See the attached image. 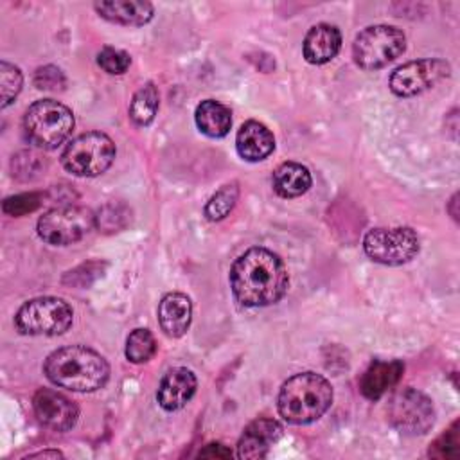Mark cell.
Masks as SVG:
<instances>
[{
    "label": "cell",
    "instance_id": "cell-1",
    "mask_svg": "<svg viewBox=\"0 0 460 460\" xmlns=\"http://www.w3.org/2000/svg\"><path fill=\"white\" fill-rule=\"evenodd\" d=\"M289 275L284 261L264 246H252L230 268V288L244 307L277 304L288 291Z\"/></svg>",
    "mask_w": 460,
    "mask_h": 460
},
{
    "label": "cell",
    "instance_id": "cell-2",
    "mask_svg": "<svg viewBox=\"0 0 460 460\" xmlns=\"http://www.w3.org/2000/svg\"><path fill=\"white\" fill-rule=\"evenodd\" d=\"M43 372L50 383L72 392H95L110 377L108 361L93 349L68 345L50 352L43 363Z\"/></svg>",
    "mask_w": 460,
    "mask_h": 460
},
{
    "label": "cell",
    "instance_id": "cell-3",
    "mask_svg": "<svg viewBox=\"0 0 460 460\" xmlns=\"http://www.w3.org/2000/svg\"><path fill=\"white\" fill-rule=\"evenodd\" d=\"M332 402L331 383L316 372L291 376L279 392L277 408L289 424H311L318 420Z\"/></svg>",
    "mask_w": 460,
    "mask_h": 460
},
{
    "label": "cell",
    "instance_id": "cell-4",
    "mask_svg": "<svg viewBox=\"0 0 460 460\" xmlns=\"http://www.w3.org/2000/svg\"><path fill=\"white\" fill-rule=\"evenodd\" d=\"M74 113L68 106L54 99L32 102L23 115V137L40 149H56L74 129Z\"/></svg>",
    "mask_w": 460,
    "mask_h": 460
},
{
    "label": "cell",
    "instance_id": "cell-5",
    "mask_svg": "<svg viewBox=\"0 0 460 460\" xmlns=\"http://www.w3.org/2000/svg\"><path fill=\"white\" fill-rule=\"evenodd\" d=\"M115 155V144L106 133L88 131L66 144L61 153V165L74 176L93 178L111 167Z\"/></svg>",
    "mask_w": 460,
    "mask_h": 460
},
{
    "label": "cell",
    "instance_id": "cell-6",
    "mask_svg": "<svg viewBox=\"0 0 460 460\" xmlns=\"http://www.w3.org/2000/svg\"><path fill=\"white\" fill-rule=\"evenodd\" d=\"M72 307L58 296L31 298L14 314V325L25 336H59L72 327Z\"/></svg>",
    "mask_w": 460,
    "mask_h": 460
},
{
    "label": "cell",
    "instance_id": "cell-7",
    "mask_svg": "<svg viewBox=\"0 0 460 460\" xmlns=\"http://www.w3.org/2000/svg\"><path fill=\"white\" fill-rule=\"evenodd\" d=\"M406 50V38L394 25H370L352 43V59L363 70H379Z\"/></svg>",
    "mask_w": 460,
    "mask_h": 460
},
{
    "label": "cell",
    "instance_id": "cell-8",
    "mask_svg": "<svg viewBox=\"0 0 460 460\" xmlns=\"http://www.w3.org/2000/svg\"><path fill=\"white\" fill-rule=\"evenodd\" d=\"M97 216L81 205H61L47 210L36 223L41 241L54 246H66L81 241L95 226Z\"/></svg>",
    "mask_w": 460,
    "mask_h": 460
},
{
    "label": "cell",
    "instance_id": "cell-9",
    "mask_svg": "<svg viewBox=\"0 0 460 460\" xmlns=\"http://www.w3.org/2000/svg\"><path fill=\"white\" fill-rule=\"evenodd\" d=\"M365 253L379 264L401 266L410 262L420 250L419 235L410 226H377L363 237Z\"/></svg>",
    "mask_w": 460,
    "mask_h": 460
},
{
    "label": "cell",
    "instance_id": "cell-10",
    "mask_svg": "<svg viewBox=\"0 0 460 460\" xmlns=\"http://www.w3.org/2000/svg\"><path fill=\"white\" fill-rule=\"evenodd\" d=\"M386 415L390 424L406 435H424L435 422L429 397L415 388L395 392L386 404Z\"/></svg>",
    "mask_w": 460,
    "mask_h": 460
},
{
    "label": "cell",
    "instance_id": "cell-11",
    "mask_svg": "<svg viewBox=\"0 0 460 460\" xmlns=\"http://www.w3.org/2000/svg\"><path fill=\"white\" fill-rule=\"evenodd\" d=\"M451 72L447 61L438 58L413 59L397 66L390 75V90L397 97H413L422 93L440 81H444Z\"/></svg>",
    "mask_w": 460,
    "mask_h": 460
},
{
    "label": "cell",
    "instance_id": "cell-12",
    "mask_svg": "<svg viewBox=\"0 0 460 460\" xmlns=\"http://www.w3.org/2000/svg\"><path fill=\"white\" fill-rule=\"evenodd\" d=\"M32 408L38 422L52 431H68L75 426L79 410L74 401L66 395L50 390L40 388L32 397Z\"/></svg>",
    "mask_w": 460,
    "mask_h": 460
},
{
    "label": "cell",
    "instance_id": "cell-13",
    "mask_svg": "<svg viewBox=\"0 0 460 460\" xmlns=\"http://www.w3.org/2000/svg\"><path fill=\"white\" fill-rule=\"evenodd\" d=\"M198 379L192 370L185 367H174L167 370L156 390V401L165 411L181 410L196 394Z\"/></svg>",
    "mask_w": 460,
    "mask_h": 460
},
{
    "label": "cell",
    "instance_id": "cell-14",
    "mask_svg": "<svg viewBox=\"0 0 460 460\" xmlns=\"http://www.w3.org/2000/svg\"><path fill=\"white\" fill-rule=\"evenodd\" d=\"M282 437V426L275 419L261 417L252 420L239 442H237V458H264L270 451V447Z\"/></svg>",
    "mask_w": 460,
    "mask_h": 460
},
{
    "label": "cell",
    "instance_id": "cell-15",
    "mask_svg": "<svg viewBox=\"0 0 460 460\" xmlns=\"http://www.w3.org/2000/svg\"><path fill=\"white\" fill-rule=\"evenodd\" d=\"M341 49V32L336 25L316 23L313 25L302 43V52L307 63L325 65L332 61Z\"/></svg>",
    "mask_w": 460,
    "mask_h": 460
},
{
    "label": "cell",
    "instance_id": "cell-16",
    "mask_svg": "<svg viewBox=\"0 0 460 460\" xmlns=\"http://www.w3.org/2000/svg\"><path fill=\"white\" fill-rule=\"evenodd\" d=\"M402 372L404 365L399 359H374L359 379V392L367 399L377 401L401 381Z\"/></svg>",
    "mask_w": 460,
    "mask_h": 460
},
{
    "label": "cell",
    "instance_id": "cell-17",
    "mask_svg": "<svg viewBox=\"0 0 460 460\" xmlns=\"http://www.w3.org/2000/svg\"><path fill=\"white\" fill-rule=\"evenodd\" d=\"M237 155L246 162H261L275 149L273 133L259 120H246L235 137Z\"/></svg>",
    "mask_w": 460,
    "mask_h": 460
},
{
    "label": "cell",
    "instance_id": "cell-18",
    "mask_svg": "<svg viewBox=\"0 0 460 460\" xmlns=\"http://www.w3.org/2000/svg\"><path fill=\"white\" fill-rule=\"evenodd\" d=\"M192 320V302L185 293H167L158 304V323L169 338H180L187 332Z\"/></svg>",
    "mask_w": 460,
    "mask_h": 460
},
{
    "label": "cell",
    "instance_id": "cell-19",
    "mask_svg": "<svg viewBox=\"0 0 460 460\" xmlns=\"http://www.w3.org/2000/svg\"><path fill=\"white\" fill-rule=\"evenodd\" d=\"M93 9L97 14L111 23L119 25H133L140 27L151 22L155 14V7L146 0H110V2H95Z\"/></svg>",
    "mask_w": 460,
    "mask_h": 460
},
{
    "label": "cell",
    "instance_id": "cell-20",
    "mask_svg": "<svg viewBox=\"0 0 460 460\" xmlns=\"http://www.w3.org/2000/svg\"><path fill=\"white\" fill-rule=\"evenodd\" d=\"M194 120L203 135L210 138H221L232 128V111L219 101L205 99L196 106Z\"/></svg>",
    "mask_w": 460,
    "mask_h": 460
},
{
    "label": "cell",
    "instance_id": "cell-21",
    "mask_svg": "<svg viewBox=\"0 0 460 460\" xmlns=\"http://www.w3.org/2000/svg\"><path fill=\"white\" fill-rule=\"evenodd\" d=\"M273 190L280 198H298L305 194L313 183L311 172L298 162H284L273 171Z\"/></svg>",
    "mask_w": 460,
    "mask_h": 460
},
{
    "label": "cell",
    "instance_id": "cell-22",
    "mask_svg": "<svg viewBox=\"0 0 460 460\" xmlns=\"http://www.w3.org/2000/svg\"><path fill=\"white\" fill-rule=\"evenodd\" d=\"M158 104H160V95H158L156 86L153 83H146L131 97L129 119L137 126H147L153 122V119L158 111Z\"/></svg>",
    "mask_w": 460,
    "mask_h": 460
},
{
    "label": "cell",
    "instance_id": "cell-23",
    "mask_svg": "<svg viewBox=\"0 0 460 460\" xmlns=\"http://www.w3.org/2000/svg\"><path fill=\"white\" fill-rule=\"evenodd\" d=\"M239 199V185L237 181H230V183H225L219 190H216L210 199L207 201L205 205V217L208 221H221L225 219L235 207Z\"/></svg>",
    "mask_w": 460,
    "mask_h": 460
},
{
    "label": "cell",
    "instance_id": "cell-24",
    "mask_svg": "<svg viewBox=\"0 0 460 460\" xmlns=\"http://www.w3.org/2000/svg\"><path fill=\"white\" fill-rule=\"evenodd\" d=\"M156 352V340L147 329H135L126 340L124 354L131 363H146Z\"/></svg>",
    "mask_w": 460,
    "mask_h": 460
},
{
    "label": "cell",
    "instance_id": "cell-25",
    "mask_svg": "<svg viewBox=\"0 0 460 460\" xmlns=\"http://www.w3.org/2000/svg\"><path fill=\"white\" fill-rule=\"evenodd\" d=\"M23 84V75L20 72L18 66L7 63V61H0V86H2V108H7L16 95L20 93Z\"/></svg>",
    "mask_w": 460,
    "mask_h": 460
},
{
    "label": "cell",
    "instance_id": "cell-26",
    "mask_svg": "<svg viewBox=\"0 0 460 460\" xmlns=\"http://www.w3.org/2000/svg\"><path fill=\"white\" fill-rule=\"evenodd\" d=\"M460 451V437H458V420H455L428 449V455L433 458H456Z\"/></svg>",
    "mask_w": 460,
    "mask_h": 460
},
{
    "label": "cell",
    "instance_id": "cell-27",
    "mask_svg": "<svg viewBox=\"0 0 460 460\" xmlns=\"http://www.w3.org/2000/svg\"><path fill=\"white\" fill-rule=\"evenodd\" d=\"M97 65L111 75H120L124 74L129 65H131V56L122 50V49H115V47H102L97 54Z\"/></svg>",
    "mask_w": 460,
    "mask_h": 460
},
{
    "label": "cell",
    "instance_id": "cell-28",
    "mask_svg": "<svg viewBox=\"0 0 460 460\" xmlns=\"http://www.w3.org/2000/svg\"><path fill=\"white\" fill-rule=\"evenodd\" d=\"M41 194L40 192H23L16 196H9L2 203V210L7 216H25L29 212H34L41 205Z\"/></svg>",
    "mask_w": 460,
    "mask_h": 460
},
{
    "label": "cell",
    "instance_id": "cell-29",
    "mask_svg": "<svg viewBox=\"0 0 460 460\" xmlns=\"http://www.w3.org/2000/svg\"><path fill=\"white\" fill-rule=\"evenodd\" d=\"M34 84L36 88L40 90H63L65 86V75L63 72L58 68V66H52V65H47V66H41L36 70L34 74Z\"/></svg>",
    "mask_w": 460,
    "mask_h": 460
},
{
    "label": "cell",
    "instance_id": "cell-30",
    "mask_svg": "<svg viewBox=\"0 0 460 460\" xmlns=\"http://www.w3.org/2000/svg\"><path fill=\"white\" fill-rule=\"evenodd\" d=\"M198 456H201V458H230V456H234V453L223 444H208V446H205V449L199 451Z\"/></svg>",
    "mask_w": 460,
    "mask_h": 460
},
{
    "label": "cell",
    "instance_id": "cell-31",
    "mask_svg": "<svg viewBox=\"0 0 460 460\" xmlns=\"http://www.w3.org/2000/svg\"><path fill=\"white\" fill-rule=\"evenodd\" d=\"M25 458H63V453H59L56 449H49V451H40V453L27 455Z\"/></svg>",
    "mask_w": 460,
    "mask_h": 460
}]
</instances>
